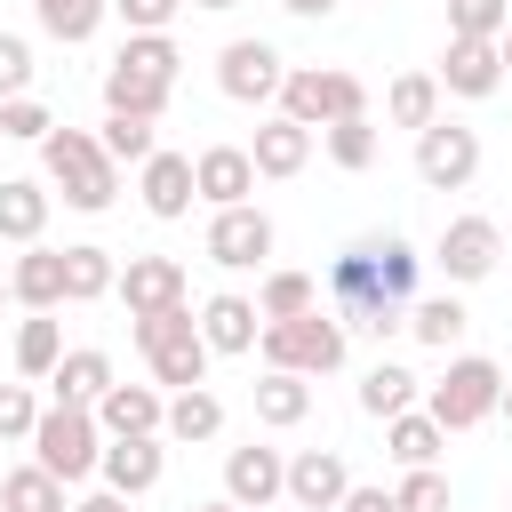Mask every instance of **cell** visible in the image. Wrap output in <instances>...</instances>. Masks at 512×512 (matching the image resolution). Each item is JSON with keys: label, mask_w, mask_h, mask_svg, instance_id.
I'll return each mask as SVG.
<instances>
[{"label": "cell", "mask_w": 512, "mask_h": 512, "mask_svg": "<svg viewBox=\"0 0 512 512\" xmlns=\"http://www.w3.org/2000/svg\"><path fill=\"white\" fill-rule=\"evenodd\" d=\"M496 416H512V384H504V392H496Z\"/></svg>", "instance_id": "f907efd6"}, {"label": "cell", "mask_w": 512, "mask_h": 512, "mask_svg": "<svg viewBox=\"0 0 512 512\" xmlns=\"http://www.w3.org/2000/svg\"><path fill=\"white\" fill-rule=\"evenodd\" d=\"M0 304H8V280H0Z\"/></svg>", "instance_id": "db71d44e"}, {"label": "cell", "mask_w": 512, "mask_h": 512, "mask_svg": "<svg viewBox=\"0 0 512 512\" xmlns=\"http://www.w3.org/2000/svg\"><path fill=\"white\" fill-rule=\"evenodd\" d=\"M32 416H40L32 384H0V440H32Z\"/></svg>", "instance_id": "ee69618b"}, {"label": "cell", "mask_w": 512, "mask_h": 512, "mask_svg": "<svg viewBox=\"0 0 512 512\" xmlns=\"http://www.w3.org/2000/svg\"><path fill=\"white\" fill-rule=\"evenodd\" d=\"M320 144H328V160H336L344 176L376 168V120H368V112H352V120H328V128H320Z\"/></svg>", "instance_id": "e575fe53"}, {"label": "cell", "mask_w": 512, "mask_h": 512, "mask_svg": "<svg viewBox=\"0 0 512 512\" xmlns=\"http://www.w3.org/2000/svg\"><path fill=\"white\" fill-rule=\"evenodd\" d=\"M256 416H264L272 432H288V424H304V416H312V376H288V368H264V376H256Z\"/></svg>", "instance_id": "484cf974"}, {"label": "cell", "mask_w": 512, "mask_h": 512, "mask_svg": "<svg viewBox=\"0 0 512 512\" xmlns=\"http://www.w3.org/2000/svg\"><path fill=\"white\" fill-rule=\"evenodd\" d=\"M392 504H400V512H448V480H440V464H416V472L392 488Z\"/></svg>", "instance_id": "b9f144b4"}, {"label": "cell", "mask_w": 512, "mask_h": 512, "mask_svg": "<svg viewBox=\"0 0 512 512\" xmlns=\"http://www.w3.org/2000/svg\"><path fill=\"white\" fill-rule=\"evenodd\" d=\"M136 328V352L152 360V384H208V336H200V320H192V304H168V312H136L128 320Z\"/></svg>", "instance_id": "3957f363"}, {"label": "cell", "mask_w": 512, "mask_h": 512, "mask_svg": "<svg viewBox=\"0 0 512 512\" xmlns=\"http://www.w3.org/2000/svg\"><path fill=\"white\" fill-rule=\"evenodd\" d=\"M280 112H288V120H304V128L320 136L328 120L368 112V88H360V72H336V64H296V72L280 80Z\"/></svg>", "instance_id": "ba28073f"}, {"label": "cell", "mask_w": 512, "mask_h": 512, "mask_svg": "<svg viewBox=\"0 0 512 512\" xmlns=\"http://www.w3.org/2000/svg\"><path fill=\"white\" fill-rule=\"evenodd\" d=\"M200 336H208V352H256V336H264V312H256V296H208L200 304Z\"/></svg>", "instance_id": "44dd1931"}, {"label": "cell", "mask_w": 512, "mask_h": 512, "mask_svg": "<svg viewBox=\"0 0 512 512\" xmlns=\"http://www.w3.org/2000/svg\"><path fill=\"white\" fill-rule=\"evenodd\" d=\"M416 176H424L432 192H464V184L480 176V136H472V128H456V120L416 128Z\"/></svg>", "instance_id": "9c48e42d"}, {"label": "cell", "mask_w": 512, "mask_h": 512, "mask_svg": "<svg viewBox=\"0 0 512 512\" xmlns=\"http://www.w3.org/2000/svg\"><path fill=\"white\" fill-rule=\"evenodd\" d=\"M512 24V0H448V40H496Z\"/></svg>", "instance_id": "f35d334b"}, {"label": "cell", "mask_w": 512, "mask_h": 512, "mask_svg": "<svg viewBox=\"0 0 512 512\" xmlns=\"http://www.w3.org/2000/svg\"><path fill=\"white\" fill-rule=\"evenodd\" d=\"M96 456H104L96 408L56 400V408H40V416H32V464H48L64 488H72V480H88V472H96Z\"/></svg>", "instance_id": "8992f818"}, {"label": "cell", "mask_w": 512, "mask_h": 512, "mask_svg": "<svg viewBox=\"0 0 512 512\" xmlns=\"http://www.w3.org/2000/svg\"><path fill=\"white\" fill-rule=\"evenodd\" d=\"M280 8H288V16H328L336 0H280Z\"/></svg>", "instance_id": "c3c4849f"}, {"label": "cell", "mask_w": 512, "mask_h": 512, "mask_svg": "<svg viewBox=\"0 0 512 512\" xmlns=\"http://www.w3.org/2000/svg\"><path fill=\"white\" fill-rule=\"evenodd\" d=\"M8 296L16 304H32V312H56L64 304V248H24L16 264H8Z\"/></svg>", "instance_id": "603a6c76"}, {"label": "cell", "mask_w": 512, "mask_h": 512, "mask_svg": "<svg viewBox=\"0 0 512 512\" xmlns=\"http://www.w3.org/2000/svg\"><path fill=\"white\" fill-rule=\"evenodd\" d=\"M56 360H64V320H56V312H32V320L16 328V368H24V376H48Z\"/></svg>", "instance_id": "74e56055"}, {"label": "cell", "mask_w": 512, "mask_h": 512, "mask_svg": "<svg viewBox=\"0 0 512 512\" xmlns=\"http://www.w3.org/2000/svg\"><path fill=\"white\" fill-rule=\"evenodd\" d=\"M176 40L168 32H128L120 56L104 64V112H136V120H160L168 96H176Z\"/></svg>", "instance_id": "6da1fadb"}, {"label": "cell", "mask_w": 512, "mask_h": 512, "mask_svg": "<svg viewBox=\"0 0 512 512\" xmlns=\"http://www.w3.org/2000/svg\"><path fill=\"white\" fill-rule=\"evenodd\" d=\"M112 296L128 304V320L136 312H168V304H184V264L176 256H128L112 272Z\"/></svg>", "instance_id": "4fadbf2b"}, {"label": "cell", "mask_w": 512, "mask_h": 512, "mask_svg": "<svg viewBox=\"0 0 512 512\" xmlns=\"http://www.w3.org/2000/svg\"><path fill=\"white\" fill-rule=\"evenodd\" d=\"M336 512H400V504H392V488H344Z\"/></svg>", "instance_id": "bcb514c9"}, {"label": "cell", "mask_w": 512, "mask_h": 512, "mask_svg": "<svg viewBox=\"0 0 512 512\" xmlns=\"http://www.w3.org/2000/svg\"><path fill=\"white\" fill-rule=\"evenodd\" d=\"M40 168H48V184L64 192V208H80V216H104L112 200H120V168L104 160V144L88 136V128H48L40 136Z\"/></svg>", "instance_id": "7a4b0ae2"}, {"label": "cell", "mask_w": 512, "mask_h": 512, "mask_svg": "<svg viewBox=\"0 0 512 512\" xmlns=\"http://www.w3.org/2000/svg\"><path fill=\"white\" fill-rule=\"evenodd\" d=\"M384 448H392V464H400V472H416V464H440L448 432H440L424 408H400V416H384Z\"/></svg>", "instance_id": "cb8c5ba5"}, {"label": "cell", "mask_w": 512, "mask_h": 512, "mask_svg": "<svg viewBox=\"0 0 512 512\" xmlns=\"http://www.w3.org/2000/svg\"><path fill=\"white\" fill-rule=\"evenodd\" d=\"M464 328H472L464 296H424V304H408V336H416V344H432V352H448Z\"/></svg>", "instance_id": "d6a6232c"}, {"label": "cell", "mask_w": 512, "mask_h": 512, "mask_svg": "<svg viewBox=\"0 0 512 512\" xmlns=\"http://www.w3.org/2000/svg\"><path fill=\"white\" fill-rule=\"evenodd\" d=\"M280 80H288V64H280L272 40H224V56H216V88H224L232 104H272Z\"/></svg>", "instance_id": "30bf717a"}, {"label": "cell", "mask_w": 512, "mask_h": 512, "mask_svg": "<svg viewBox=\"0 0 512 512\" xmlns=\"http://www.w3.org/2000/svg\"><path fill=\"white\" fill-rule=\"evenodd\" d=\"M48 128H56V112H48L40 96H8V104H0V136H16V144H40Z\"/></svg>", "instance_id": "60d3db41"}, {"label": "cell", "mask_w": 512, "mask_h": 512, "mask_svg": "<svg viewBox=\"0 0 512 512\" xmlns=\"http://www.w3.org/2000/svg\"><path fill=\"white\" fill-rule=\"evenodd\" d=\"M200 512H240V504H232V496H224V504H200Z\"/></svg>", "instance_id": "f5cc1de1"}, {"label": "cell", "mask_w": 512, "mask_h": 512, "mask_svg": "<svg viewBox=\"0 0 512 512\" xmlns=\"http://www.w3.org/2000/svg\"><path fill=\"white\" fill-rule=\"evenodd\" d=\"M160 432H168V440H216V432H224V400H216L208 384H184V392L168 400Z\"/></svg>", "instance_id": "f1b7e54d"}, {"label": "cell", "mask_w": 512, "mask_h": 512, "mask_svg": "<svg viewBox=\"0 0 512 512\" xmlns=\"http://www.w3.org/2000/svg\"><path fill=\"white\" fill-rule=\"evenodd\" d=\"M376 248V272H384V288L400 296V304H416V248L408 240H368Z\"/></svg>", "instance_id": "ab89813d"}, {"label": "cell", "mask_w": 512, "mask_h": 512, "mask_svg": "<svg viewBox=\"0 0 512 512\" xmlns=\"http://www.w3.org/2000/svg\"><path fill=\"white\" fill-rule=\"evenodd\" d=\"M96 472H104V488H112V496H144V488H160V472H168V448H160V432L104 440Z\"/></svg>", "instance_id": "9a60e30c"}, {"label": "cell", "mask_w": 512, "mask_h": 512, "mask_svg": "<svg viewBox=\"0 0 512 512\" xmlns=\"http://www.w3.org/2000/svg\"><path fill=\"white\" fill-rule=\"evenodd\" d=\"M176 8H184V0H112V16H120L128 32H168Z\"/></svg>", "instance_id": "f6af8a7d"}, {"label": "cell", "mask_w": 512, "mask_h": 512, "mask_svg": "<svg viewBox=\"0 0 512 512\" xmlns=\"http://www.w3.org/2000/svg\"><path fill=\"white\" fill-rule=\"evenodd\" d=\"M384 120H392V128H432V120H440V80H432V72H400V80L384 88Z\"/></svg>", "instance_id": "f546056e"}, {"label": "cell", "mask_w": 512, "mask_h": 512, "mask_svg": "<svg viewBox=\"0 0 512 512\" xmlns=\"http://www.w3.org/2000/svg\"><path fill=\"white\" fill-rule=\"evenodd\" d=\"M48 384H56V400H80V408H96V400H104V384H112V360H104L96 344H80V352H64V360L48 368Z\"/></svg>", "instance_id": "83f0119b"}, {"label": "cell", "mask_w": 512, "mask_h": 512, "mask_svg": "<svg viewBox=\"0 0 512 512\" xmlns=\"http://www.w3.org/2000/svg\"><path fill=\"white\" fill-rule=\"evenodd\" d=\"M264 256H272V216H264L256 200L208 216V264H224V272H256Z\"/></svg>", "instance_id": "8fae6325"}, {"label": "cell", "mask_w": 512, "mask_h": 512, "mask_svg": "<svg viewBox=\"0 0 512 512\" xmlns=\"http://www.w3.org/2000/svg\"><path fill=\"white\" fill-rule=\"evenodd\" d=\"M496 256H504V232H496L488 216H448V232H440V248H432V264L448 272V288L488 280V272H496Z\"/></svg>", "instance_id": "7c38bea8"}, {"label": "cell", "mask_w": 512, "mask_h": 512, "mask_svg": "<svg viewBox=\"0 0 512 512\" xmlns=\"http://www.w3.org/2000/svg\"><path fill=\"white\" fill-rule=\"evenodd\" d=\"M112 248H64V304H96V296H112Z\"/></svg>", "instance_id": "1f68e13d"}, {"label": "cell", "mask_w": 512, "mask_h": 512, "mask_svg": "<svg viewBox=\"0 0 512 512\" xmlns=\"http://www.w3.org/2000/svg\"><path fill=\"white\" fill-rule=\"evenodd\" d=\"M136 192H144V208L160 216V224H176V216H192V160L184 152H152L144 168H136Z\"/></svg>", "instance_id": "d6986e66"}, {"label": "cell", "mask_w": 512, "mask_h": 512, "mask_svg": "<svg viewBox=\"0 0 512 512\" xmlns=\"http://www.w3.org/2000/svg\"><path fill=\"white\" fill-rule=\"evenodd\" d=\"M192 192H200L208 208H240V200L256 192V160H248V144H208V152L192 160Z\"/></svg>", "instance_id": "e0dca14e"}, {"label": "cell", "mask_w": 512, "mask_h": 512, "mask_svg": "<svg viewBox=\"0 0 512 512\" xmlns=\"http://www.w3.org/2000/svg\"><path fill=\"white\" fill-rule=\"evenodd\" d=\"M72 512H128V496H112V488H96V496H80Z\"/></svg>", "instance_id": "7dc6e473"}, {"label": "cell", "mask_w": 512, "mask_h": 512, "mask_svg": "<svg viewBox=\"0 0 512 512\" xmlns=\"http://www.w3.org/2000/svg\"><path fill=\"white\" fill-rule=\"evenodd\" d=\"M496 56H504V80H512V24L496 32Z\"/></svg>", "instance_id": "681fc988"}, {"label": "cell", "mask_w": 512, "mask_h": 512, "mask_svg": "<svg viewBox=\"0 0 512 512\" xmlns=\"http://www.w3.org/2000/svg\"><path fill=\"white\" fill-rule=\"evenodd\" d=\"M504 512H512V504H504Z\"/></svg>", "instance_id": "11a10c76"}, {"label": "cell", "mask_w": 512, "mask_h": 512, "mask_svg": "<svg viewBox=\"0 0 512 512\" xmlns=\"http://www.w3.org/2000/svg\"><path fill=\"white\" fill-rule=\"evenodd\" d=\"M104 16H112V0H32V24L64 48H88L104 32Z\"/></svg>", "instance_id": "d4e9b609"}, {"label": "cell", "mask_w": 512, "mask_h": 512, "mask_svg": "<svg viewBox=\"0 0 512 512\" xmlns=\"http://www.w3.org/2000/svg\"><path fill=\"white\" fill-rule=\"evenodd\" d=\"M328 296H336V320H344V328H368V336L408 328V304L384 288V272H376V248H368V240H360V248H344V256L328 264Z\"/></svg>", "instance_id": "277c9868"}, {"label": "cell", "mask_w": 512, "mask_h": 512, "mask_svg": "<svg viewBox=\"0 0 512 512\" xmlns=\"http://www.w3.org/2000/svg\"><path fill=\"white\" fill-rule=\"evenodd\" d=\"M192 8H240V0H192Z\"/></svg>", "instance_id": "816d5d0a"}, {"label": "cell", "mask_w": 512, "mask_h": 512, "mask_svg": "<svg viewBox=\"0 0 512 512\" xmlns=\"http://www.w3.org/2000/svg\"><path fill=\"white\" fill-rule=\"evenodd\" d=\"M496 392H504V368L480 360V352H464V360H448V376L424 392V416H432L440 432H472V424L496 416Z\"/></svg>", "instance_id": "52a82bcc"}, {"label": "cell", "mask_w": 512, "mask_h": 512, "mask_svg": "<svg viewBox=\"0 0 512 512\" xmlns=\"http://www.w3.org/2000/svg\"><path fill=\"white\" fill-rule=\"evenodd\" d=\"M224 496H232L240 512H264L272 496H288V456H280V448H256V440L232 448V456H224Z\"/></svg>", "instance_id": "5bb4252c"}, {"label": "cell", "mask_w": 512, "mask_h": 512, "mask_svg": "<svg viewBox=\"0 0 512 512\" xmlns=\"http://www.w3.org/2000/svg\"><path fill=\"white\" fill-rule=\"evenodd\" d=\"M360 408L384 424V416H400V408H416V376L400 368V360H376L368 376H360Z\"/></svg>", "instance_id": "d590c367"}, {"label": "cell", "mask_w": 512, "mask_h": 512, "mask_svg": "<svg viewBox=\"0 0 512 512\" xmlns=\"http://www.w3.org/2000/svg\"><path fill=\"white\" fill-rule=\"evenodd\" d=\"M96 144H104V160L120 168H144L152 152H160V136H152V120H136V112H104V128H96Z\"/></svg>", "instance_id": "836d02e7"}, {"label": "cell", "mask_w": 512, "mask_h": 512, "mask_svg": "<svg viewBox=\"0 0 512 512\" xmlns=\"http://www.w3.org/2000/svg\"><path fill=\"white\" fill-rule=\"evenodd\" d=\"M8 96H32V40L24 32H0V104Z\"/></svg>", "instance_id": "7bdbcfd3"}, {"label": "cell", "mask_w": 512, "mask_h": 512, "mask_svg": "<svg viewBox=\"0 0 512 512\" xmlns=\"http://www.w3.org/2000/svg\"><path fill=\"white\" fill-rule=\"evenodd\" d=\"M440 96H496L504 88V56H496V40H448V56H440Z\"/></svg>", "instance_id": "2e32d148"}, {"label": "cell", "mask_w": 512, "mask_h": 512, "mask_svg": "<svg viewBox=\"0 0 512 512\" xmlns=\"http://www.w3.org/2000/svg\"><path fill=\"white\" fill-rule=\"evenodd\" d=\"M344 488H352V472H344L336 448H296V456H288V496H296L304 512H336Z\"/></svg>", "instance_id": "ffe728a7"}, {"label": "cell", "mask_w": 512, "mask_h": 512, "mask_svg": "<svg viewBox=\"0 0 512 512\" xmlns=\"http://www.w3.org/2000/svg\"><path fill=\"white\" fill-rule=\"evenodd\" d=\"M0 512H72V504H64V480L48 464H16L0 480Z\"/></svg>", "instance_id": "4dcf8cb0"}, {"label": "cell", "mask_w": 512, "mask_h": 512, "mask_svg": "<svg viewBox=\"0 0 512 512\" xmlns=\"http://www.w3.org/2000/svg\"><path fill=\"white\" fill-rule=\"evenodd\" d=\"M312 304H320V280L312 272H264V288H256V312L264 320H296Z\"/></svg>", "instance_id": "8d00e7d4"}, {"label": "cell", "mask_w": 512, "mask_h": 512, "mask_svg": "<svg viewBox=\"0 0 512 512\" xmlns=\"http://www.w3.org/2000/svg\"><path fill=\"white\" fill-rule=\"evenodd\" d=\"M40 232H48V192H40L32 176H8V184H0V240L32 248Z\"/></svg>", "instance_id": "4316f807"}, {"label": "cell", "mask_w": 512, "mask_h": 512, "mask_svg": "<svg viewBox=\"0 0 512 512\" xmlns=\"http://www.w3.org/2000/svg\"><path fill=\"white\" fill-rule=\"evenodd\" d=\"M264 368H288V376H328V368H344V320L336 312H296V320H264Z\"/></svg>", "instance_id": "5b68a950"}, {"label": "cell", "mask_w": 512, "mask_h": 512, "mask_svg": "<svg viewBox=\"0 0 512 512\" xmlns=\"http://www.w3.org/2000/svg\"><path fill=\"white\" fill-rule=\"evenodd\" d=\"M248 160H256V176H296L304 160H312V128L304 120H288V112H272L264 128H256V144H248Z\"/></svg>", "instance_id": "7402d4cb"}, {"label": "cell", "mask_w": 512, "mask_h": 512, "mask_svg": "<svg viewBox=\"0 0 512 512\" xmlns=\"http://www.w3.org/2000/svg\"><path fill=\"white\" fill-rule=\"evenodd\" d=\"M160 416H168V400L152 392V384H104V400H96V432L104 440H136V432H160Z\"/></svg>", "instance_id": "ac0fdd59"}]
</instances>
